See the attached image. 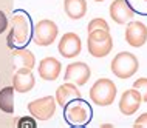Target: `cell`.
<instances>
[{
    "mask_svg": "<svg viewBox=\"0 0 147 128\" xmlns=\"http://www.w3.org/2000/svg\"><path fill=\"white\" fill-rule=\"evenodd\" d=\"M87 48H88V53L96 59H102L105 56H109L113 48V37L110 34V31L93 29L91 33H88Z\"/></svg>",
    "mask_w": 147,
    "mask_h": 128,
    "instance_id": "cell-1",
    "label": "cell"
},
{
    "mask_svg": "<svg viewBox=\"0 0 147 128\" xmlns=\"http://www.w3.org/2000/svg\"><path fill=\"white\" fill-rule=\"evenodd\" d=\"M116 93L118 90L115 82H112L107 77H102V79H98L93 83V86L90 88V99L98 107H109L115 102Z\"/></svg>",
    "mask_w": 147,
    "mask_h": 128,
    "instance_id": "cell-2",
    "label": "cell"
},
{
    "mask_svg": "<svg viewBox=\"0 0 147 128\" xmlns=\"http://www.w3.org/2000/svg\"><path fill=\"white\" fill-rule=\"evenodd\" d=\"M31 22L28 19V15H25L23 13H17L13 17V26H11V33L8 36V43L13 48L14 43L19 46L26 45L31 39Z\"/></svg>",
    "mask_w": 147,
    "mask_h": 128,
    "instance_id": "cell-3",
    "label": "cell"
},
{
    "mask_svg": "<svg viewBox=\"0 0 147 128\" xmlns=\"http://www.w3.org/2000/svg\"><path fill=\"white\" fill-rule=\"evenodd\" d=\"M110 68H112V73L116 76V77L130 79L138 71L140 62H138V57L135 54L122 51V53H118L113 57L112 63H110Z\"/></svg>",
    "mask_w": 147,
    "mask_h": 128,
    "instance_id": "cell-4",
    "label": "cell"
},
{
    "mask_svg": "<svg viewBox=\"0 0 147 128\" xmlns=\"http://www.w3.org/2000/svg\"><path fill=\"white\" fill-rule=\"evenodd\" d=\"M91 117V110L88 103L82 101L81 97L74 99V101L68 102L65 105V119L68 121L71 125H85Z\"/></svg>",
    "mask_w": 147,
    "mask_h": 128,
    "instance_id": "cell-5",
    "label": "cell"
},
{
    "mask_svg": "<svg viewBox=\"0 0 147 128\" xmlns=\"http://www.w3.org/2000/svg\"><path fill=\"white\" fill-rule=\"evenodd\" d=\"M57 25L50 19L39 20L33 28V37L36 45L39 46H50L57 37Z\"/></svg>",
    "mask_w": 147,
    "mask_h": 128,
    "instance_id": "cell-6",
    "label": "cell"
},
{
    "mask_svg": "<svg viewBox=\"0 0 147 128\" xmlns=\"http://www.w3.org/2000/svg\"><path fill=\"white\" fill-rule=\"evenodd\" d=\"M56 99L53 96H45V97L36 99L28 103V110L31 116L37 121H48L56 113Z\"/></svg>",
    "mask_w": 147,
    "mask_h": 128,
    "instance_id": "cell-7",
    "label": "cell"
},
{
    "mask_svg": "<svg viewBox=\"0 0 147 128\" xmlns=\"http://www.w3.org/2000/svg\"><path fill=\"white\" fill-rule=\"evenodd\" d=\"M57 50H59V54L65 59L76 57V56H79V53H81V50H82L81 37H79L76 33H65L62 36V39L59 40Z\"/></svg>",
    "mask_w": 147,
    "mask_h": 128,
    "instance_id": "cell-8",
    "label": "cell"
},
{
    "mask_svg": "<svg viewBox=\"0 0 147 128\" xmlns=\"http://www.w3.org/2000/svg\"><path fill=\"white\" fill-rule=\"evenodd\" d=\"M91 76V70L90 66L84 62H73L67 66V71H65V82H71L74 85L81 86V85H85L88 82Z\"/></svg>",
    "mask_w": 147,
    "mask_h": 128,
    "instance_id": "cell-9",
    "label": "cell"
},
{
    "mask_svg": "<svg viewBox=\"0 0 147 128\" xmlns=\"http://www.w3.org/2000/svg\"><path fill=\"white\" fill-rule=\"evenodd\" d=\"M125 42L133 48H141L147 42V26L140 20L129 22L125 28Z\"/></svg>",
    "mask_w": 147,
    "mask_h": 128,
    "instance_id": "cell-10",
    "label": "cell"
},
{
    "mask_svg": "<svg viewBox=\"0 0 147 128\" xmlns=\"http://www.w3.org/2000/svg\"><path fill=\"white\" fill-rule=\"evenodd\" d=\"M141 102H142V97L138 90H135V88L125 90L122 93L121 99H119V111L125 116H132L141 107Z\"/></svg>",
    "mask_w": 147,
    "mask_h": 128,
    "instance_id": "cell-11",
    "label": "cell"
},
{
    "mask_svg": "<svg viewBox=\"0 0 147 128\" xmlns=\"http://www.w3.org/2000/svg\"><path fill=\"white\" fill-rule=\"evenodd\" d=\"M109 13H110V17L116 23H119V25L129 23L135 15V11L130 8L127 0H113V3L110 5Z\"/></svg>",
    "mask_w": 147,
    "mask_h": 128,
    "instance_id": "cell-12",
    "label": "cell"
},
{
    "mask_svg": "<svg viewBox=\"0 0 147 128\" xmlns=\"http://www.w3.org/2000/svg\"><path fill=\"white\" fill-rule=\"evenodd\" d=\"M34 83H36V80H34V76H33L31 68L20 66L14 73L13 86H14V90L17 91V93H28L30 90H33Z\"/></svg>",
    "mask_w": 147,
    "mask_h": 128,
    "instance_id": "cell-13",
    "label": "cell"
},
{
    "mask_svg": "<svg viewBox=\"0 0 147 128\" xmlns=\"http://www.w3.org/2000/svg\"><path fill=\"white\" fill-rule=\"evenodd\" d=\"M61 70H62L61 62L54 57H45L39 63V76L47 82L56 80L61 74Z\"/></svg>",
    "mask_w": 147,
    "mask_h": 128,
    "instance_id": "cell-14",
    "label": "cell"
},
{
    "mask_svg": "<svg viewBox=\"0 0 147 128\" xmlns=\"http://www.w3.org/2000/svg\"><path fill=\"white\" fill-rule=\"evenodd\" d=\"M79 97H81V91H79L78 85H74L71 82H67L63 85H61L56 90V96H54L56 103H59L61 107H65L68 102L74 101V99H79Z\"/></svg>",
    "mask_w": 147,
    "mask_h": 128,
    "instance_id": "cell-15",
    "label": "cell"
},
{
    "mask_svg": "<svg viewBox=\"0 0 147 128\" xmlns=\"http://www.w3.org/2000/svg\"><path fill=\"white\" fill-rule=\"evenodd\" d=\"M63 9L71 20H79L87 13V2L85 0H63Z\"/></svg>",
    "mask_w": 147,
    "mask_h": 128,
    "instance_id": "cell-16",
    "label": "cell"
},
{
    "mask_svg": "<svg viewBox=\"0 0 147 128\" xmlns=\"http://www.w3.org/2000/svg\"><path fill=\"white\" fill-rule=\"evenodd\" d=\"M0 110L8 114L14 113V86H5L0 90Z\"/></svg>",
    "mask_w": 147,
    "mask_h": 128,
    "instance_id": "cell-17",
    "label": "cell"
},
{
    "mask_svg": "<svg viewBox=\"0 0 147 128\" xmlns=\"http://www.w3.org/2000/svg\"><path fill=\"white\" fill-rule=\"evenodd\" d=\"M13 57H14V63H20V66L33 68L34 63H36L34 54L28 50H14Z\"/></svg>",
    "mask_w": 147,
    "mask_h": 128,
    "instance_id": "cell-18",
    "label": "cell"
},
{
    "mask_svg": "<svg viewBox=\"0 0 147 128\" xmlns=\"http://www.w3.org/2000/svg\"><path fill=\"white\" fill-rule=\"evenodd\" d=\"M133 88L140 91L142 102L147 103V77H138L136 80L133 82Z\"/></svg>",
    "mask_w": 147,
    "mask_h": 128,
    "instance_id": "cell-19",
    "label": "cell"
},
{
    "mask_svg": "<svg viewBox=\"0 0 147 128\" xmlns=\"http://www.w3.org/2000/svg\"><path fill=\"white\" fill-rule=\"evenodd\" d=\"M93 29H105V31H110V28H109V23H107L104 19H93V20H90L88 23V26H87V33H91Z\"/></svg>",
    "mask_w": 147,
    "mask_h": 128,
    "instance_id": "cell-20",
    "label": "cell"
},
{
    "mask_svg": "<svg viewBox=\"0 0 147 128\" xmlns=\"http://www.w3.org/2000/svg\"><path fill=\"white\" fill-rule=\"evenodd\" d=\"M17 127L19 128H36L37 123H36V119H33V117H20Z\"/></svg>",
    "mask_w": 147,
    "mask_h": 128,
    "instance_id": "cell-21",
    "label": "cell"
},
{
    "mask_svg": "<svg viewBox=\"0 0 147 128\" xmlns=\"http://www.w3.org/2000/svg\"><path fill=\"white\" fill-rule=\"evenodd\" d=\"M133 127H136V128H147V113H142L140 117L135 121Z\"/></svg>",
    "mask_w": 147,
    "mask_h": 128,
    "instance_id": "cell-22",
    "label": "cell"
},
{
    "mask_svg": "<svg viewBox=\"0 0 147 128\" xmlns=\"http://www.w3.org/2000/svg\"><path fill=\"white\" fill-rule=\"evenodd\" d=\"M8 28V19H6V14L0 9V34L5 33Z\"/></svg>",
    "mask_w": 147,
    "mask_h": 128,
    "instance_id": "cell-23",
    "label": "cell"
},
{
    "mask_svg": "<svg viewBox=\"0 0 147 128\" xmlns=\"http://www.w3.org/2000/svg\"><path fill=\"white\" fill-rule=\"evenodd\" d=\"M94 2H104V0H94Z\"/></svg>",
    "mask_w": 147,
    "mask_h": 128,
    "instance_id": "cell-24",
    "label": "cell"
}]
</instances>
